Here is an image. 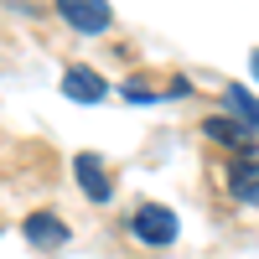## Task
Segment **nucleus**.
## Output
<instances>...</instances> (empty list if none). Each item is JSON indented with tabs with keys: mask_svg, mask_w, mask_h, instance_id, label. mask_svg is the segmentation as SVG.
<instances>
[{
	"mask_svg": "<svg viewBox=\"0 0 259 259\" xmlns=\"http://www.w3.org/2000/svg\"><path fill=\"white\" fill-rule=\"evenodd\" d=\"M62 94L78 99V104H99L109 89H104V78H99L94 68H68V73H62Z\"/></svg>",
	"mask_w": 259,
	"mask_h": 259,
	"instance_id": "obj_5",
	"label": "nucleus"
},
{
	"mask_svg": "<svg viewBox=\"0 0 259 259\" xmlns=\"http://www.w3.org/2000/svg\"><path fill=\"white\" fill-rule=\"evenodd\" d=\"M73 177H78V187H83V197H94V202H109V197H114V182H109V171H104V161L94 156V150L73 156Z\"/></svg>",
	"mask_w": 259,
	"mask_h": 259,
	"instance_id": "obj_3",
	"label": "nucleus"
},
{
	"mask_svg": "<svg viewBox=\"0 0 259 259\" xmlns=\"http://www.w3.org/2000/svg\"><path fill=\"white\" fill-rule=\"evenodd\" d=\"M130 233L150 249H166V244H177V212L161 207V202H140L135 218H130Z\"/></svg>",
	"mask_w": 259,
	"mask_h": 259,
	"instance_id": "obj_1",
	"label": "nucleus"
},
{
	"mask_svg": "<svg viewBox=\"0 0 259 259\" xmlns=\"http://www.w3.org/2000/svg\"><path fill=\"white\" fill-rule=\"evenodd\" d=\"M249 62H254V73H259V52H254V57H249Z\"/></svg>",
	"mask_w": 259,
	"mask_h": 259,
	"instance_id": "obj_9",
	"label": "nucleus"
},
{
	"mask_svg": "<svg viewBox=\"0 0 259 259\" xmlns=\"http://www.w3.org/2000/svg\"><path fill=\"white\" fill-rule=\"evenodd\" d=\"M26 239L36 249H57V244H68V223L52 218V212H31L26 218Z\"/></svg>",
	"mask_w": 259,
	"mask_h": 259,
	"instance_id": "obj_6",
	"label": "nucleus"
},
{
	"mask_svg": "<svg viewBox=\"0 0 259 259\" xmlns=\"http://www.w3.org/2000/svg\"><path fill=\"white\" fill-rule=\"evenodd\" d=\"M57 11H62V21H68V26L73 31H104V26H109V0H57Z\"/></svg>",
	"mask_w": 259,
	"mask_h": 259,
	"instance_id": "obj_2",
	"label": "nucleus"
},
{
	"mask_svg": "<svg viewBox=\"0 0 259 259\" xmlns=\"http://www.w3.org/2000/svg\"><path fill=\"white\" fill-rule=\"evenodd\" d=\"M228 192H233V202H244V207H259V156H239L228 171Z\"/></svg>",
	"mask_w": 259,
	"mask_h": 259,
	"instance_id": "obj_4",
	"label": "nucleus"
},
{
	"mask_svg": "<svg viewBox=\"0 0 259 259\" xmlns=\"http://www.w3.org/2000/svg\"><path fill=\"white\" fill-rule=\"evenodd\" d=\"M223 104H228L233 114H244V124L259 135V99H254V94H244L239 83H233V89H223Z\"/></svg>",
	"mask_w": 259,
	"mask_h": 259,
	"instance_id": "obj_8",
	"label": "nucleus"
},
{
	"mask_svg": "<svg viewBox=\"0 0 259 259\" xmlns=\"http://www.w3.org/2000/svg\"><path fill=\"white\" fill-rule=\"evenodd\" d=\"M202 130H207V140H218V145H233L239 156H249V150H244V145H249V124H233V119H223V114H212Z\"/></svg>",
	"mask_w": 259,
	"mask_h": 259,
	"instance_id": "obj_7",
	"label": "nucleus"
}]
</instances>
